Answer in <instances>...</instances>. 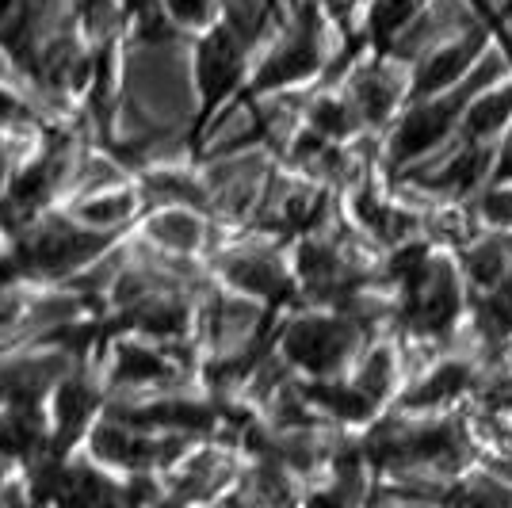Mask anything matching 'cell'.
<instances>
[{
	"mask_svg": "<svg viewBox=\"0 0 512 508\" xmlns=\"http://www.w3.org/2000/svg\"><path fill=\"white\" fill-rule=\"evenodd\" d=\"M478 329L486 340H505L512 333V272L490 287L478 302Z\"/></svg>",
	"mask_w": 512,
	"mask_h": 508,
	"instance_id": "cell-7",
	"label": "cell"
},
{
	"mask_svg": "<svg viewBox=\"0 0 512 508\" xmlns=\"http://www.w3.org/2000/svg\"><path fill=\"white\" fill-rule=\"evenodd\" d=\"M486 73H490V69H486ZM486 73H482V77H486ZM482 77H467V81H459V85L448 88V92H440V96L417 100V107L406 115V123H402L398 138H394V161L402 165L409 157H417V153H425V149L436 146V142L455 127V119L470 107V96L486 85Z\"/></svg>",
	"mask_w": 512,
	"mask_h": 508,
	"instance_id": "cell-2",
	"label": "cell"
},
{
	"mask_svg": "<svg viewBox=\"0 0 512 508\" xmlns=\"http://www.w3.org/2000/svg\"><path fill=\"white\" fill-rule=\"evenodd\" d=\"M459 279L448 260H428L421 256L406 272V318L417 333L436 337L448 333L459 318Z\"/></svg>",
	"mask_w": 512,
	"mask_h": 508,
	"instance_id": "cell-1",
	"label": "cell"
},
{
	"mask_svg": "<svg viewBox=\"0 0 512 508\" xmlns=\"http://www.w3.org/2000/svg\"><path fill=\"white\" fill-rule=\"evenodd\" d=\"M482 46H486V31H470L467 39H459V43L436 50V54L425 62V69L417 73V81H413V100L440 96V92L455 88L459 81H467L470 65L478 62Z\"/></svg>",
	"mask_w": 512,
	"mask_h": 508,
	"instance_id": "cell-3",
	"label": "cell"
},
{
	"mask_svg": "<svg viewBox=\"0 0 512 508\" xmlns=\"http://www.w3.org/2000/svg\"><path fill=\"white\" fill-rule=\"evenodd\" d=\"M348 344H352V329H344L341 321H302L291 333V360L321 375L344 360Z\"/></svg>",
	"mask_w": 512,
	"mask_h": 508,
	"instance_id": "cell-4",
	"label": "cell"
},
{
	"mask_svg": "<svg viewBox=\"0 0 512 508\" xmlns=\"http://www.w3.org/2000/svg\"><path fill=\"white\" fill-rule=\"evenodd\" d=\"M409 12H413V0H375V8H371V35L379 43L394 39L406 27Z\"/></svg>",
	"mask_w": 512,
	"mask_h": 508,
	"instance_id": "cell-10",
	"label": "cell"
},
{
	"mask_svg": "<svg viewBox=\"0 0 512 508\" xmlns=\"http://www.w3.org/2000/svg\"><path fill=\"white\" fill-rule=\"evenodd\" d=\"M486 149H467V153H459L455 161H451L444 176H440V188H451V191H467L478 184V176L486 172Z\"/></svg>",
	"mask_w": 512,
	"mask_h": 508,
	"instance_id": "cell-9",
	"label": "cell"
},
{
	"mask_svg": "<svg viewBox=\"0 0 512 508\" xmlns=\"http://www.w3.org/2000/svg\"><path fill=\"white\" fill-rule=\"evenodd\" d=\"M314 123H318L321 130H329V134H344V130H348V107L321 104L318 115H314Z\"/></svg>",
	"mask_w": 512,
	"mask_h": 508,
	"instance_id": "cell-12",
	"label": "cell"
},
{
	"mask_svg": "<svg viewBox=\"0 0 512 508\" xmlns=\"http://www.w3.org/2000/svg\"><path fill=\"white\" fill-rule=\"evenodd\" d=\"M470 379V367L467 363H444V367H436L432 375H428L413 394L406 398L409 409H436V405L451 402Z\"/></svg>",
	"mask_w": 512,
	"mask_h": 508,
	"instance_id": "cell-6",
	"label": "cell"
},
{
	"mask_svg": "<svg viewBox=\"0 0 512 508\" xmlns=\"http://www.w3.org/2000/svg\"><path fill=\"white\" fill-rule=\"evenodd\" d=\"M467 272L482 291L497 287L501 279L509 276V253H505V245H497V241H482L478 249H470Z\"/></svg>",
	"mask_w": 512,
	"mask_h": 508,
	"instance_id": "cell-8",
	"label": "cell"
},
{
	"mask_svg": "<svg viewBox=\"0 0 512 508\" xmlns=\"http://www.w3.org/2000/svg\"><path fill=\"white\" fill-rule=\"evenodd\" d=\"M493 180H497V184H509L512 180V138H509V146H505V153H501V161H497V169H493Z\"/></svg>",
	"mask_w": 512,
	"mask_h": 508,
	"instance_id": "cell-13",
	"label": "cell"
},
{
	"mask_svg": "<svg viewBox=\"0 0 512 508\" xmlns=\"http://www.w3.org/2000/svg\"><path fill=\"white\" fill-rule=\"evenodd\" d=\"M482 214L497 222V226H512V188L509 191H490L486 203H482Z\"/></svg>",
	"mask_w": 512,
	"mask_h": 508,
	"instance_id": "cell-11",
	"label": "cell"
},
{
	"mask_svg": "<svg viewBox=\"0 0 512 508\" xmlns=\"http://www.w3.org/2000/svg\"><path fill=\"white\" fill-rule=\"evenodd\" d=\"M509 119H512V88H493V92L478 96L463 111V134H467L470 142L474 138H490V134L509 127Z\"/></svg>",
	"mask_w": 512,
	"mask_h": 508,
	"instance_id": "cell-5",
	"label": "cell"
}]
</instances>
